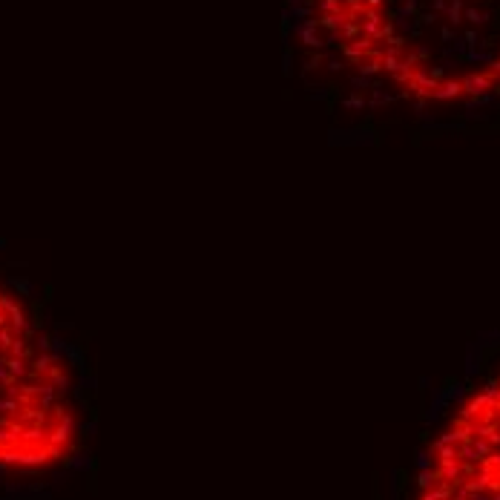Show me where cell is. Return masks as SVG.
<instances>
[{"instance_id": "cell-1", "label": "cell", "mask_w": 500, "mask_h": 500, "mask_svg": "<svg viewBox=\"0 0 500 500\" xmlns=\"http://www.w3.org/2000/svg\"><path fill=\"white\" fill-rule=\"evenodd\" d=\"M345 64L422 107L500 95V0H305Z\"/></svg>"}, {"instance_id": "cell-2", "label": "cell", "mask_w": 500, "mask_h": 500, "mask_svg": "<svg viewBox=\"0 0 500 500\" xmlns=\"http://www.w3.org/2000/svg\"><path fill=\"white\" fill-rule=\"evenodd\" d=\"M81 437L72 374L17 299L0 288V469L46 471Z\"/></svg>"}, {"instance_id": "cell-3", "label": "cell", "mask_w": 500, "mask_h": 500, "mask_svg": "<svg viewBox=\"0 0 500 500\" xmlns=\"http://www.w3.org/2000/svg\"><path fill=\"white\" fill-rule=\"evenodd\" d=\"M414 500H500V374L446 417L422 457Z\"/></svg>"}]
</instances>
